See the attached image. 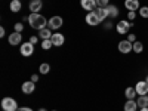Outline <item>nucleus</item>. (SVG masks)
<instances>
[{
	"instance_id": "nucleus-1",
	"label": "nucleus",
	"mask_w": 148,
	"mask_h": 111,
	"mask_svg": "<svg viewBox=\"0 0 148 111\" xmlns=\"http://www.w3.org/2000/svg\"><path fill=\"white\" fill-rule=\"evenodd\" d=\"M47 21L49 19H46L40 14H30L28 15V24H30V27L34 28V30H39V31L43 30V28H46Z\"/></svg>"
},
{
	"instance_id": "nucleus-2",
	"label": "nucleus",
	"mask_w": 148,
	"mask_h": 111,
	"mask_svg": "<svg viewBox=\"0 0 148 111\" xmlns=\"http://www.w3.org/2000/svg\"><path fill=\"white\" fill-rule=\"evenodd\" d=\"M133 27V22L132 21H127V19H121L116 24V31L121 36L125 34H129V30Z\"/></svg>"
},
{
	"instance_id": "nucleus-3",
	"label": "nucleus",
	"mask_w": 148,
	"mask_h": 111,
	"mask_svg": "<svg viewBox=\"0 0 148 111\" xmlns=\"http://www.w3.org/2000/svg\"><path fill=\"white\" fill-rule=\"evenodd\" d=\"M2 110L3 111H16L19 107H18V102L14 99V98H10V96H6L2 99Z\"/></svg>"
},
{
	"instance_id": "nucleus-4",
	"label": "nucleus",
	"mask_w": 148,
	"mask_h": 111,
	"mask_svg": "<svg viewBox=\"0 0 148 111\" xmlns=\"http://www.w3.org/2000/svg\"><path fill=\"white\" fill-rule=\"evenodd\" d=\"M84 21H86V24H88V25H92V27H96V25H99V24L102 22V21L99 19V16H98L96 10L88 12V14H86V18H84Z\"/></svg>"
},
{
	"instance_id": "nucleus-5",
	"label": "nucleus",
	"mask_w": 148,
	"mask_h": 111,
	"mask_svg": "<svg viewBox=\"0 0 148 111\" xmlns=\"http://www.w3.org/2000/svg\"><path fill=\"white\" fill-rule=\"evenodd\" d=\"M117 49H119V52H120V53L127 55V53L133 52V43H130L127 39H126V40H120L119 45H117Z\"/></svg>"
},
{
	"instance_id": "nucleus-6",
	"label": "nucleus",
	"mask_w": 148,
	"mask_h": 111,
	"mask_svg": "<svg viewBox=\"0 0 148 111\" xmlns=\"http://www.w3.org/2000/svg\"><path fill=\"white\" fill-rule=\"evenodd\" d=\"M19 53H21V56H25V58L31 56V55L34 53V45L30 43V42L22 43L21 47H19Z\"/></svg>"
},
{
	"instance_id": "nucleus-7",
	"label": "nucleus",
	"mask_w": 148,
	"mask_h": 111,
	"mask_svg": "<svg viewBox=\"0 0 148 111\" xmlns=\"http://www.w3.org/2000/svg\"><path fill=\"white\" fill-rule=\"evenodd\" d=\"M62 24H64V19L61 16H58V15H55V16H52L51 19L47 21V27L51 30H58V28L62 27Z\"/></svg>"
},
{
	"instance_id": "nucleus-8",
	"label": "nucleus",
	"mask_w": 148,
	"mask_h": 111,
	"mask_svg": "<svg viewBox=\"0 0 148 111\" xmlns=\"http://www.w3.org/2000/svg\"><path fill=\"white\" fill-rule=\"evenodd\" d=\"M8 42L10 46H18V45H22V34L21 33H10L9 37H8Z\"/></svg>"
},
{
	"instance_id": "nucleus-9",
	"label": "nucleus",
	"mask_w": 148,
	"mask_h": 111,
	"mask_svg": "<svg viewBox=\"0 0 148 111\" xmlns=\"http://www.w3.org/2000/svg\"><path fill=\"white\" fill-rule=\"evenodd\" d=\"M135 90H136L138 96L141 95H148V83L145 80H139L136 84H135Z\"/></svg>"
},
{
	"instance_id": "nucleus-10",
	"label": "nucleus",
	"mask_w": 148,
	"mask_h": 111,
	"mask_svg": "<svg viewBox=\"0 0 148 111\" xmlns=\"http://www.w3.org/2000/svg\"><path fill=\"white\" fill-rule=\"evenodd\" d=\"M43 8V0H30L28 9L31 10V14H39Z\"/></svg>"
},
{
	"instance_id": "nucleus-11",
	"label": "nucleus",
	"mask_w": 148,
	"mask_h": 111,
	"mask_svg": "<svg viewBox=\"0 0 148 111\" xmlns=\"http://www.w3.org/2000/svg\"><path fill=\"white\" fill-rule=\"evenodd\" d=\"M125 8L129 12H138L141 9L139 0H125Z\"/></svg>"
},
{
	"instance_id": "nucleus-12",
	"label": "nucleus",
	"mask_w": 148,
	"mask_h": 111,
	"mask_svg": "<svg viewBox=\"0 0 148 111\" xmlns=\"http://www.w3.org/2000/svg\"><path fill=\"white\" fill-rule=\"evenodd\" d=\"M21 89H22V93H25V95H30L36 90V83L33 80H28V82H24L22 86H21Z\"/></svg>"
},
{
	"instance_id": "nucleus-13",
	"label": "nucleus",
	"mask_w": 148,
	"mask_h": 111,
	"mask_svg": "<svg viewBox=\"0 0 148 111\" xmlns=\"http://www.w3.org/2000/svg\"><path fill=\"white\" fill-rule=\"evenodd\" d=\"M51 40H52L53 46L59 47V46H62V45H64V42H65V36H64V34H61V33H53L52 37H51Z\"/></svg>"
},
{
	"instance_id": "nucleus-14",
	"label": "nucleus",
	"mask_w": 148,
	"mask_h": 111,
	"mask_svg": "<svg viewBox=\"0 0 148 111\" xmlns=\"http://www.w3.org/2000/svg\"><path fill=\"white\" fill-rule=\"evenodd\" d=\"M80 6L84 9V10H88V12H92L98 8L96 2L95 0H80Z\"/></svg>"
},
{
	"instance_id": "nucleus-15",
	"label": "nucleus",
	"mask_w": 148,
	"mask_h": 111,
	"mask_svg": "<svg viewBox=\"0 0 148 111\" xmlns=\"http://www.w3.org/2000/svg\"><path fill=\"white\" fill-rule=\"evenodd\" d=\"M136 110H138L136 99H126L125 105H123V111H136Z\"/></svg>"
},
{
	"instance_id": "nucleus-16",
	"label": "nucleus",
	"mask_w": 148,
	"mask_h": 111,
	"mask_svg": "<svg viewBox=\"0 0 148 111\" xmlns=\"http://www.w3.org/2000/svg\"><path fill=\"white\" fill-rule=\"evenodd\" d=\"M107 10H108V16L110 19H116L119 16V8L116 5H108L107 6Z\"/></svg>"
},
{
	"instance_id": "nucleus-17",
	"label": "nucleus",
	"mask_w": 148,
	"mask_h": 111,
	"mask_svg": "<svg viewBox=\"0 0 148 111\" xmlns=\"http://www.w3.org/2000/svg\"><path fill=\"white\" fill-rule=\"evenodd\" d=\"M95 10H96L98 16H99V19H101L102 22H105V21L110 18V16H108V10H107V8H96Z\"/></svg>"
},
{
	"instance_id": "nucleus-18",
	"label": "nucleus",
	"mask_w": 148,
	"mask_h": 111,
	"mask_svg": "<svg viewBox=\"0 0 148 111\" xmlns=\"http://www.w3.org/2000/svg\"><path fill=\"white\" fill-rule=\"evenodd\" d=\"M9 9L14 12V14H16V12H19L22 9V3H21V0H12L10 5H9Z\"/></svg>"
},
{
	"instance_id": "nucleus-19",
	"label": "nucleus",
	"mask_w": 148,
	"mask_h": 111,
	"mask_svg": "<svg viewBox=\"0 0 148 111\" xmlns=\"http://www.w3.org/2000/svg\"><path fill=\"white\" fill-rule=\"evenodd\" d=\"M125 96H126V99H135V98L138 96L136 90H135V86H133V88H132V86L126 88V90H125Z\"/></svg>"
},
{
	"instance_id": "nucleus-20",
	"label": "nucleus",
	"mask_w": 148,
	"mask_h": 111,
	"mask_svg": "<svg viewBox=\"0 0 148 111\" xmlns=\"http://www.w3.org/2000/svg\"><path fill=\"white\" fill-rule=\"evenodd\" d=\"M136 104L139 108H145L148 107V95H141L136 98Z\"/></svg>"
},
{
	"instance_id": "nucleus-21",
	"label": "nucleus",
	"mask_w": 148,
	"mask_h": 111,
	"mask_svg": "<svg viewBox=\"0 0 148 111\" xmlns=\"http://www.w3.org/2000/svg\"><path fill=\"white\" fill-rule=\"evenodd\" d=\"M52 31H51V28H43V30H40V33H39V37L42 40H47V39H51L52 37Z\"/></svg>"
},
{
	"instance_id": "nucleus-22",
	"label": "nucleus",
	"mask_w": 148,
	"mask_h": 111,
	"mask_svg": "<svg viewBox=\"0 0 148 111\" xmlns=\"http://www.w3.org/2000/svg\"><path fill=\"white\" fill-rule=\"evenodd\" d=\"M133 52L135 53H142L144 52V43L142 42H139V40H136V42H135L133 43Z\"/></svg>"
},
{
	"instance_id": "nucleus-23",
	"label": "nucleus",
	"mask_w": 148,
	"mask_h": 111,
	"mask_svg": "<svg viewBox=\"0 0 148 111\" xmlns=\"http://www.w3.org/2000/svg\"><path fill=\"white\" fill-rule=\"evenodd\" d=\"M39 71H40V74H47L49 71H51V65H49L47 62H43V64H40Z\"/></svg>"
},
{
	"instance_id": "nucleus-24",
	"label": "nucleus",
	"mask_w": 148,
	"mask_h": 111,
	"mask_svg": "<svg viewBox=\"0 0 148 111\" xmlns=\"http://www.w3.org/2000/svg\"><path fill=\"white\" fill-rule=\"evenodd\" d=\"M52 46H53V43H52L51 39H47V40H43V42H42V49H43V51H49V49H51Z\"/></svg>"
},
{
	"instance_id": "nucleus-25",
	"label": "nucleus",
	"mask_w": 148,
	"mask_h": 111,
	"mask_svg": "<svg viewBox=\"0 0 148 111\" xmlns=\"http://www.w3.org/2000/svg\"><path fill=\"white\" fill-rule=\"evenodd\" d=\"M138 12H139V16H141V18L148 19V6H141V9H139Z\"/></svg>"
},
{
	"instance_id": "nucleus-26",
	"label": "nucleus",
	"mask_w": 148,
	"mask_h": 111,
	"mask_svg": "<svg viewBox=\"0 0 148 111\" xmlns=\"http://www.w3.org/2000/svg\"><path fill=\"white\" fill-rule=\"evenodd\" d=\"M95 2H96L98 8H107L110 5V0H95Z\"/></svg>"
},
{
	"instance_id": "nucleus-27",
	"label": "nucleus",
	"mask_w": 148,
	"mask_h": 111,
	"mask_svg": "<svg viewBox=\"0 0 148 111\" xmlns=\"http://www.w3.org/2000/svg\"><path fill=\"white\" fill-rule=\"evenodd\" d=\"M14 28H15V31H16V33H21V31L24 30V24H22V22H16Z\"/></svg>"
},
{
	"instance_id": "nucleus-28",
	"label": "nucleus",
	"mask_w": 148,
	"mask_h": 111,
	"mask_svg": "<svg viewBox=\"0 0 148 111\" xmlns=\"http://www.w3.org/2000/svg\"><path fill=\"white\" fill-rule=\"evenodd\" d=\"M127 40H129L130 43H135V42H136V36H135L133 33H129V34H127Z\"/></svg>"
},
{
	"instance_id": "nucleus-29",
	"label": "nucleus",
	"mask_w": 148,
	"mask_h": 111,
	"mask_svg": "<svg viewBox=\"0 0 148 111\" xmlns=\"http://www.w3.org/2000/svg\"><path fill=\"white\" fill-rule=\"evenodd\" d=\"M135 18H136V12H127V19L129 21H133Z\"/></svg>"
},
{
	"instance_id": "nucleus-30",
	"label": "nucleus",
	"mask_w": 148,
	"mask_h": 111,
	"mask_svg": "<svg viewBox=\"0 0 148 111\" xmlns=\"http://www.w3.org/2000/svg\"><path fill=\"white\" fill-rule=\"evenodd\" d=\"M28 42H30V43H33V45H36L37 42H39V36H31Z\"/></svg>"
},
{
	"instance_id": "nucleus-31",
	"label": "nucleus",
	"mask_w": 148,
	"mask_h": 111,
	"mask_svg": "<svg viewBox=\"0 0 148 111\" xmlns=\"http://www.w3.org/2000/svg\"><path fill=\"white\" fill-rule=\"evenodd\" d=\"M16 111H33V108H30V107H19Z\"/></svg>"
},
{
	"instance_id": "nucleus-32",
	"label": "nucleus",
	"mask_w": 148,
	"mask_h": 111,
	"mask_svg": "<svg viewBox=\"0 0 148 111\" xmlns=\"http://www.w3.org/2000/svg\"><path fill=\"white\" fill-rule=\"evenodd\" d=\"M6 36V30H5V27H0V37H5Z\"/></svg>"
},
{
	"instance_id": "nucleus-33",
	"label": "nucleus",
	"mask_w": 148,
	"mask_h": 111,
	"mask_svg": "<svg viewBox=\"0 0 148 111\" xmlns=\"http://www.w3.org/2000/svg\"><path fill=\"white\" fill-rule=\"evenodd\" d=\"M31 80H33V82L36 83L37 80H39V74H33V76H31Z\"/></svg>"
},
{
	"instance_id": "nucleus-34",
	"label": "nucleus",
	"mask_w": 148,
	"mask_h": 111,
	"mask_svg": "<svg viewBox=\"0 0 148 111\" xmlns=\"http://www.w3.org/2000/svg\"><path fill=\"white\" fill-rule=\"evenodd\" d=\"M111 27H113V22H105V28L107 30H110Z\"/></svg>"
},
{
	"instance_id": "nucleus-35",
	"label": "nucleus",
	"mask_w": 148,
	"mask_h": 111,
	"mask_svg": "<svg viewBox=\"0 0 148 111\" xmlns=\"http://www.w3.org/2000/svg\"><path fill=\"white\" fill-rule=\"evenodd\" d=\"M139 111H148V107H145V108H141Z\"/></svg>"
},
{
	"instance_id": "nucleus-36",
	"label": "nucleus",
	"mask_w": 148,
	"mask_h": 111,
	"mask_svg": "<svg viewBox=\"0 0 148 111\" xmlns=\"http://www.w3.org/2000/svg\"><path fill=\"white\" fill-rule=\"evenodd\" d=\"M39 111H47V110H45V108H40V110H39Z\"/></svg>"
},
{
	"instance_id": "nucleus-37",
	"label": "nucleus",
	"mask_w": 148,
	"mask_h": 111,
	"mask_svg": "<svg viewBox=\"0 0 148 111\" xmlns=\"http://www.w3.org/2000/svg\"><path fill=\"white\" fill-rule=\"evenodd\" d=\"M145 82H147V83H148V76H147V77H145Z\"/></svg>"
},
{
	"instance_id": "nucleus-38",
	"label": "nucleus",
	"mask_w": 148,
	"mask_h": 111,
	"mask_svg": "<svg viewBox=\"0 0 148 111\" xmlns=\"http://www.w3.org/2000/svg\"><path fill=\"white\" fill-rule=\"evenodd\" d=\"M53 111H56V110H53Z\"/></svg>"
}]
</instances>
